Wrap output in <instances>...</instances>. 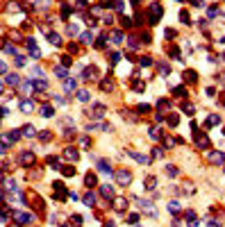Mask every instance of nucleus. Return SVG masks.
Instances as JSON below:
<instances>
[{"label": "nucleus", "mask_w": 225, "mask_h": 227, "mask_svg": "<svg viewBox=\"0 0 225 227\" xmlns=\"http://www.w3.org/2000/svg\"><path fill=\"white\" fill-rule=\"evenodd\" d=\"M116 182L120 186H128L132 182V175H130V170H125V168H120V170H116Z\"/></svg>", "instance_id": "obj_1"}, {"label": "nucleus", "mask_w": 225, "mask_h": 227, "mask_svg": "<svg viewBox=\"0 0 225 227\" xmlns=\"http://www.w3.org/2000/svg\"><path fill=\"white\" fill-rule=\"evenodd\" d=\"M136 202H139V207H141L143 211L148 213V216H152V218L157 216V209L152 207V202H150V200H136Z\"/></svg>", "instance_id": "obj_2"}, {"label": "nucleus", "mask_w": 225, "mask_h": 227, "mask_svg": "<svg viewBox=\"0 0 225 227\" xmlns=\"http://www.w3.org/2000/svg\"><path fill=\"white\" fill-rule=\"evenodd\" d=\"M159 16H161V5H159V2L150 5V23H152V25L159 21Z\"/></svg>", "instance_id": "obj_3"}, {"label": "nucleus", "mask_w": 225, "mask_h": 227, "mask_svg": "<svg viewBox=\"0 0 225 227\" xmlns=\"http://www.w3.org/2000/svg\"><path fill=\"white\" fill-rule=\"evenodd\" d=\"M16 139H18V132H11V134H0V141H2L5 145H11Z\"/></svg>", "instance_id": "obj_4"}, {"label": "nucleus", "mask_w": 225, "mask_h": 227, "mask_svg": "<svg viewBox=\"0 0 225 227\" xmlns=\"http://www.w3.org/2000/svg\"><path fill=\"white\" fill-rule=\"evenodd\" d=\"M14 218H16V223H21V225L32 223V216H30V213H18V211H16V213H14Z\"/></svg>", "instance_id": "obj_5"}, {"label": "nucleus", "mask_w": 225, "mask_h": 227, "mask_svg": "<svg viewBox=\"0 0 225 227\" xmlns=\"http://www.w3.org/2000/svg\"><path fill=\"white\" fill-rule=\"evenodd\" d=\"M98 170H100V173H107V175H112V166H109V161L100 159V161H98Z\"/></svg>", "instance_id": "obj_6"}, {"label": "nucleus", "mask_w": 225, "mask_h": 227, "mask_svg": "<svg viewBox=\"0 0 225 227\" xmlns=\"http://www.w3.org/2000/svg\"><path fill=\"white\" fill-rule=\"evenodd\" d=\"M32 159H34V152H23V155H21V164H23V166H30Z\"/></svg>", "instance_id": "obj_7"}, {"label": "nucleus", "mask_w": 225, "mask_h": 227, "mask_svg": "<svg viewBox=\"0 0 225 227\" xmlns=\"http://www.w3.org/2000/svg\"><path fill=\"white\" fill-rule=\"evenodd\" d=\"M100 193H102V198H107V200H109V198L114 195V189H112L109 184H102V186H100Z\"/></svg>", "instance_id": "obj_8"}, {"label": "nucleus", "mask_w": 225, "mask_h": 227, "mask_svg": "<svg viewBox=\"0 0 225 227\" xmlns=\"http://www.w3.org/2000/svg\"><path fill=\"white\" fill-rule=\"evenodd\" d=\"M18 109H21V112H25V114H30L34 107H32V102H30V100H21V102H18Z\"/></svg>", "instance_id": "obj_9"}, {"label": "nucleus", "mask_w": 225, "mask_h": 227, "mask_svg": "<svg viewBox=\"0 0 225 227\" xmlns=\"http://www.w3.org/2000/svg\"><path fill=\"white\" fill-rule=\"evenodd\" d=\"M223 159H225L223 152H211V155H209V161H211V164H223Z\"/></svg>", "instance_id": "obj_10"}, {"label": "nucleus", "mask_w": 225, "mask_h": 227, "mask_svg": "<svg viewBox=\"0 0 225 227\" xmlns=\"http://www.w3.org/2000/svg\"><path fill=\"white\" fill-rule=\"evenodd\" d=\"M195 143H198L200 148H209V139H207L205 134H198V136H195Z\"/></svg>", "instance_id": "obj_11"}, {"label": "nucleus", "mask_w": 225, "mask_h": 227, "mask_svg": "<svg viewBox=\"0 0 225 227\" xmlns=\"http://www.w3.org/2000/svg\"><path fill=\"white\" fill-rule=\"evenodd\" d=\"M64 157L66 159H71V161H77V150H73V148H66V152H64Z\"/></svg>", "instance_id": "obj_12"}, {"label": "nucleus", "mask_w": 225, "mask_h": 227, "mask_svg": "<svg viewBox=\"0 0 225 227\" xmlns=\"http://www.w3.org/2000/svg\"><path fill=\"white\" fill-rule=\"evenodd\" d=\"M7 84L9 86H21V77L18 75H7Z\"/></svg>", "instance_id": "obj_13"}, {"label": "nucleus", "mask_w": 225, "mask_h": 227, "mask_svg": "<svg viewBox=\"0 0 225 227\" xmlns=\"http://www.w3.org/2000/svg\"><path fill=\"white\" fill-rule=\"evenodd\" d=\"M34 134H37V132H34V127H32V125H25V127H23V136H27V139H32Z\"/></svg>", "instance_id": "obj_14"}, {"label": "nucleus", "mask_w": 225, "mask_h": 227, "mask_svg": "<svg viewBox=\"0 0 225 227\" xmlns=\"http://www.w3.org/2000/svg\"><path fill=\"white\" fill-rule=\"evenodd\" d=\"M84 205H86V207H93V205H96V195H93V193H86V195H84Z\"/></svg>", "instance_id": "obj_15"}, {"label": "nucleus", "mask_w": 225, "mask_h": 227, "mask_svg": "<svg viewBox=\"0 0 225 227\" xmlns=\"http://www.w3.org/2000/svg\"><path fill=\"white\" fill-rule=\"evenodd\" d=\"M48 41L53 43V45H59L61 43V37H59V34H48Z\"/></svg>", "instance_id": "obj_16"}, {"label": "nucleus", "mask_w": 225, "mask_h": 227, "mask_svg": "<svg viewBox=\"0 0 225 227\" xmlns=\"http://www.w3.org/2000/svg\"><path fill=\"white\" fill-rule=\"evenodd\" d=\"M77 100L80 102H89V91H84V89L77 91Z\"/></svg>", "instance_id": "obj_17"}, {"label": "nucleus", "mask_w": 225, "mask_h": 227, "mask_svg": "<svg viewBox=\"0 0 225 227\" xmlns=\"http://www.w3.org/2000/svg\"><path fill=\"white\" fill-rule=\"evenodd\" d=\"M41 116H43V118H50V116H53V107H50V104L41 107Z\"/></svg>", "instance_id": "obj_18"}, {"label": "nucleus", "mask_w": 225, "mask_h": 227, "mask_svg": "<svg viewBox=\"0 0 225 227\" xmlns=\"http://www.w3.org/2000/svg\"><path fill=\"white\" fill-rule=\"evenodd\" d=\"M166 175H168V177H175V175H177V166L168 164V166H166Z\"/></svg>", "instance_id": "obj_19"}, {"label": "nucleus", "mask_w": 225, "mask_h": 227, "mask_svg": "<svg viewBox=\"0 0 225 227\" xmlns=\"http://www.w3.org/2000/svg\"><path fill=\"white\" fill-rule=\"evenodd\" d=\"M80 41H82V43H91V41H93V34H91V32H84L82 37H80Z\"/></svg>", "instance_id": "obj_20"}, {"label": "nucleus", "mask_w": 225, "mask_h": 227, "mask_svg": "<svg viewBox=\"0 0 225 227\" xmlns=\"http://www.w3.org/2000/svg\"><path fill=\"white\" fill-rule=\"evenodd\" d=\"M84 80H96V68H86V71H84Z\"/></svg>", "instance_id": "obj_21"}, {"label": "nucleus", "mask_w": 225, "mask_h": 227, "mask_svg": "<svg viewBox=\"0 0 225 227\" xmlns=\"http://www.w3.org/2000/svg\"><path fill=\"white\" fill-rule=\"evenodd\" d=\"M71 225H73V227H80V225H82V216H77V213L71 216Z\"/></svg>", "instance_id": "obj_22"}, {"label": "nucleus", "mask_w": 225, "mask_h": 227, "mask_svg": "<svg viewBox=\"0 0 225 227\" xmlns=\"http://www.w3.org/2000/svg\"><path fill=\"white\" fill-rule=\"evenodd\" d=\"M75 86H77V84H75V80H66V82H64V89L66 91H75Z\"/></svg>", "instance_id": "obj_23"}, {"label": "nucleus", "mask_w": 225, "mask_h": 227, "mask_svg": "<svg viewBox=\"0 0 225 227\" xmlns=\"http://www.w3.org/2000/svg\"><path fill=\"white\" fill-rule=\"evenodd\" d=\"M168 209H171L173 213H177V211H180V209H182V205H180V202H175V200H173L171 205H168Z\"/></svg>", "instance_id": "obj_24"}, {"label": "nucleus", "mask_w": 225, "mask_h": 227, "mask_svg": "<svg viewBox=\"0 0 225 227\" xmlns=\"http://www.w3.org/2000/svg\"><path fill=\"white\" fill-rule=\"evenodd\" d=\"M159 73L161 75H168L171 73V66H168V64H159Z\"/></svg>", "instance_id": "obj_25"}, {"label": "nucleus", "mask_w": 225, "mask_h": 227, "mask_svg": "<svg viewBox=\"0 0 225 227\" xmlns=\"http://www.w3.org/2000/svg\"><path fill=\"white\" fill-rule=\"evenodd\" d=\"M55 75H57L59 80H64V77H66V71H64L61 66H57V68H55Z\"/></svg>", "instance_id": "obj_26"}, {"label": "nucleus", "mask_w": 225, "mask_h": 227, "mask_svg": "<svg viewBox=\"0 0 225 227\" xmlns=\"http://www.w3.org/2000/svg\"><path fill=\"white\" fill-rule=\"evenodd\" d=\"M173 93H175L177 98H184V96H187V89H182V86H177V89H173Z\"/></svg>", "instance_id": "obj_27"}, {"label": "nucleus", "mask_w": 225, "mask_h": 227, "mask_svg": "<svg viewBox=\"0 0 225 227\" xmlns=\"http://www.w3.org/2000/svg\"><path fill=\"white\" fill-rule=\"evenodd\" d=\"M112 39H114V43H120V41H123V34H120V32H112Z\"/></svg>", "instance_id": "obj_28"}, {"label": "nucleus", "mask_w": 225, "mask_h": 227, "mask_svg": "<svg viewBox=\"0 0 225 227\" xmlns=\"http://www.w3.org/2000/svg\"><path fill=\"white\" fill-rule=\"evenodd\" d=\"M14 64H16V66H25V57H21V55H16V59H14Z\"/></svg>", "instance_id": "obj_29"}, {"label": "nucleus", "mask_w": 225, "mask_h": 227, "mask_svg": "<svg viewBox=\"0 0 225 227\" xmlns=\"http://www.w3.org/2000/svg\"><path fill=\"white\" fill-rule=\"evenodd\" d=\"M114 207H116L118 211H123V209H125V200H123V198H118V200H116V205H114Z\"/></svg>", "instance_id": "obj_30"}, {"label": "nucleus", "mask_w": 225, "mask_h": 227, "mask_svg": "<svg viewBox=\"0 0 225 227\" xmlns=\"http://www.w3.org/2000/svg\"><path fill=\"white\" fill-rule=\"evenodd\" d=\"M86 186H96V175H86Z\"/></svg>", "instance_id": "obj_31"}, {"label": "nucleus", "mask_w": 225, "mask_h": 227, "mask_svg": "<svg viewBox=\"0 0 225 227\" xmlns=\"http://www.w3.org/2000/svg\"><path fill=\"white\" fill-rule=\"evenodd\" d=\"M218 123H221L218 116H209V120H207V125H218Z\"/></svg>", "instance_id": "obj_32"}, {"label": "nucleus", "mask_w": 225, "mask_h": 227, "mask_svg": "<svg viewBox=\"0 0 225 227\" xmlns=\"http://www.w3.org/2000/svg\"><path fill=\"white\" fill-rule=\"evenodd\" d=\"M61 173H64V175H75V168H71V166H64V168H61Z\"/></svg>", "instance_id": "obj_33"}, {"label": "nucleus", "mask_w": 225, "mask_h": 227, "mask_svg": "<svg viewBox=\"0 0 225 227\" xmlns=\"http://www.w3.org/2000/svg\"><path fill=\"white\" fill-rule=\"evenodd\" d=\"M180 21H184V25H189V14L187 11H180Z\"/></svg>", "instance_id": "obj_34"}, {"label": "nucleus", "mask_w": 225, "mask_h": 227, "mask_svg": "<svg viewBox=\"0 0 225 227\" xmlns=\"http://www.w3.org/2000/svg\"><path fill=\"white\" fill-rule=\"evenodd\" d=\"M68 34H77V25H75V23L68 25Z\"/></svg>", "instance_id": "obj_35"}, {"label": "nucleus", "mask_w": 225, "mask_h": 227, "mask_svg": "<svg viewBox=\"0 0 225 227\" xmlns=\"http://www.w3.org/2000/svg\"><path fill=\"white\" fill-rule=\"evenodd\" d=\"M150 64H152L150 57H141V66H150Z\"/></svg>", "instance_id": "obj_36"}, {"label": "nucleus", "mask_w": 225, "mask_h": 227, "mask_svg": "<svg viewBox=\"0 0 225 227\" xmlns=\"http://www.w3.org/2000/svg\"><path fill=\"white\" fill-rule=\"evenodd\" d=\"M187 82H195V73H193V71L187 73Z\"/></svg>", "instance_id": "obj_37"}, {"label": "nucleus", "mask_w": 225, "mask_h": 227, "mask_svg": "<svg viewBox=\"0 0 225 227\" xmlns=\"http://www.w3.org/2000/svg\"><path fill=\"white\" fill-rule=\"evenodd\" d=\"M128 220H130L132 225H136V220H139V216H136V213H130V216H128Z\"/></svg>", "instance_id": "obj_38"}, {"label": "nucleus", "mask_w": 225, "mask_h": 227, "mask_svg": "<svg viewBox=\"0 0 225 227\" xmlns=\"http://www.w3.org/2000/svg\"><path fill=\"white\" fill-rule=\"evenodd\" d=\"M120 61V55L118 52H112V64H118Z\"/></svg>", "instance_id": "obj_39"}, {"label": "nucleus", "mask_w": 225, "mask_h": 227, "mask_svg": "<svg viewBox=\"0 0 225 227\" xmlns=\"http://www.w3.org/2000/svg\"><path fill=\"white\" fill-rule=\"evenodd\" d=\"M102 91H112V82H107V80H105V82H102Z\"/></svg>", "instance_id": "obj_40"}, {"label": "nucleus", "mask_w": 225, "mask_h": 227, "mask_svg": "<svg viewBox=\"0 0 225 227\" xmlns=\"http://www.w3.org/2000/svg\"><path fill=\"white\" fill-rule=\"evenodd\" d=\"M7 114H9V112H7V107H0V118H5Z\"/></svg>", "instance_id": "obj_41"}, {"label": "nucleus", "mask_w": 225, "mask_h": 227, "mask_svg": "<svg viewBox=\"0 0 225 227\" xmlns=\"http://www.w3.org/2000/svg\"><path fill=\"white\" fill-rule=\"evenodd\" d=\"M168 123L171 125H177V116H168Z\"/></svg>", "instance_id": "obj_42"}, {"label": "nucleus", "mask_w": 225, "mask_h": 227, "mask_svg": "<svg viewBox=\"0 0 225 227\" xmlns=\"http://www.w3.org/2000/svg\"><path fill=\"white\" fill-rule=\"evenodd\" d=\"M114 9H116V11H123V2H114Z\"/></svg>", "instance_id": "obj_43"}, {"label": "nucleus", "mask_w": 225, "mask_h": 227, "mask_svg": "<svg viewBox=\"0 0 225 227\" xmlns=\"http://www.w3.org/2000/svg\"><path fill=\"white\" fill-rule=\"evenodd\" d=\"M5 71H7V64H5V61H0V73H5Z\"/></svg>", "instance_id": "obj_44"}, {"label": "nucleus", "mask_w": 225, "mask_h": 227, "mask_svg": "<svg viewBox=\"0 0 225 227\" xmlns=\"http://www.w3.org/2000/svg\"><path fill=\"white\" fill-rule=\"evenodd\" d=\"M105 227H116V225H114L112 220H109V223H105Z\"/></svg>", "instance_id": "obj_45"}, {"label": "nucleus", "mask_w": 225, "mask_h": 227, "mask_svg": "<svg viewBox=\"0 0 225 227\" xmlns=\"http://www.w3.org/2000/svg\"><path fill=\"white\" fill-rule=\"evenodd\" d=\"M0 93H2V80H0Z\"/></svg>", "instance_id": "obj_46"}, {"label": "nucleus", "mask_w": 225, "mask_h": 227, "mask_svg": "<svg viewBox=\"0 0 225 227\" xmlns=\"http://www.w3.org/2000/svg\"><path fill=\"white\" fill-rule=\"evenodd\" d=\"M223 84H225V75H223Z\"/></svg>", "instance_id": "obj_47"}, {"label": "nucleus", "mask_w": 225, "mask_h": 227, "mask_svg": "<svg viewBox=\"0 0 225 227\" xmlns=\"http://www.w3.org/2000/svg\"><path fill=\"white\" fill-rule=\"evenodd\" d=\"M61 227H68V225H61Z\"/></svg>", "instance_id": "obj_48"}]
</instances>
